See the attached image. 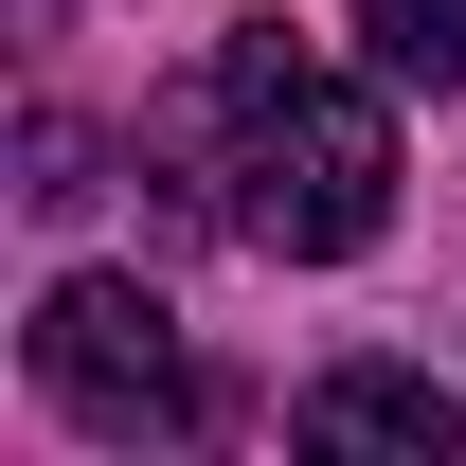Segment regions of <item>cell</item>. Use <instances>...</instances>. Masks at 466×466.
Segmentation results:
<instances>
[{
	"instance_id": "1",
	"label": "cell",
	"mask_w": 466,
	"mask_h": 466,
	"mask_svg": "<svg viewBox=\"0 0 466 466\" xmlns=\"http://www.w3.org/2000/svg\"><path fill=\"white\" fill-rule=\"evenodd\" d=\"M144 179L179 216H216L233 251H288V269H341L359 233L395 216V108L323 72L288 18H233L216 55L144 108Z\"/></svg>"
},
{
	"instance_id": "2",
	"label": "cell",
	"mask_w": 466,
	"mask_h": 466,
	"mask_svg": "<svg viewBox=\"0 0 466 466\" xmlns=\"http://www.w3.org/2000/svg\"><path fill=\"white\" fill-rule=\"evenodd\" d=\"M18 359H36V395H55L90 449H198V431H216V377L179 359V305L144 288V269H72V288H36Z\"/></svg>"
},
{
	"instance_id": "3",
	"label": "cell",
	"mask_w": 466,
	"mask_h": 466,
	"mask_svg": "<svg viewBox=\"0 0 466 466\" xmlns=\"http://www.w3.org/2000/svg\"><path fill=\"white\" fill-rule=\"evenodd\" d=\"M288 431H305L323 466H449V449H466V412L431 395L412 359H341V377H323V395H305Z\"/></svg>"
},
{
	"instance_id": "4",
	"label": "cell",
	"mask_w": 466,
	"mask_h": 466,
	"mask_svg": "<svg viewBox=\"0 0 466 466\" xmlns=\"http://www.w3.org/2000/svg\"><path fill=\"white\" fill-rule=\"evenodd\" d=\"M359 55L395 90H466V0H359Z\"/></svg>"
},
{
	"instance_id": "5",
	"label": "cell",
	"mask_w": 466,
	"mask_h": 466,
	"mask_svg": "<svg viewBox=\"0 0 466 466\" xmlns=\"http://www.w3.org/2000/svg\"><path fill=\"white\" fill-rule=\"evenodd\" d=\"M18 198H36V216H90V198H108V179H90V126H72V108H36V126H18Z\"/></svg>"
}]
</instances>
